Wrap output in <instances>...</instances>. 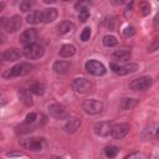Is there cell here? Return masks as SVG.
I'll use <instances>...</instances> for the list:
<instances>
[{
    "label": "cell",
    "mask_w": 159,
    "mask_h": 159,
    "mask_svg": "<svg viewBox=\"0 0 159 159\" xmlns=\"http://www.w3.org/2000/svg\"><path fill=\"white\" fill-rule=\"evenodd\" d=\"M36 119H37V114L36 113H34V112H31V113H29L27 116H26V123H35L36 122Z\"/></svg>",
    "instance_id": "1f68e13d"
},
{
    "label": "cell",
    "mask_w": 159,
    "mask_h": 159,
    "mask_svg": "<svg viewBox=\"0 0 159 159\" xmlns=\"http://www.w3.org/2000/svg\"><path fill=\"white\" fill-rule=\"evenodd\" d=\"M88 17H89V11H88V9H83V10L80 11V14H78V20H80L81 22H86V21L88 20Z\"/></svg>",
    "instance_id": "f1b7e54d"
},
{
    "label": "cell",
    "mask_w": 159,
    "mask_h": 159,
    "mask_svg": "<svg viewBox=\"0 0 159 159\" xmlns=\"http://www.w3.org/2000/svg\"><path fill=\"white\" fill-rule=\"evenodd\" d=\"M134 27H132V26H128V27H125L124 29V31H123V34H124V36H133L134 35Z\"/></svg>",
    "instance_id": "836d02e7"
},
{
    "label": "cell",
    "mask_w": 159,
    "mask_h": 159,
    "mask_svg": "<svg viewBox=\"0 0 159 159\" xmlns=\"http://www.w3.org/2000/svg\"><path fill=\"white\" fill-rule=\"evenodd\" d=\"M45 53V48L40 43H32L29 46H25L22 50V55L29 60H37L42 57Z\"/></svg>",
    "instance_id": "7a4b0ae2"
},
{
    "label": "cell",
    "mask_w": 159,
    "mask_h": 159,
    "mask_svg": "<svg viewBox=\"0 0 159 159\" xmlns=\"http://www.w3.org/2000/svg\"><path fill=\"white\" fill-rule=\"evenodd\" d=\"M7 103V97L5 96V93H1L0 92V107L1 106H5Z\"/></svg>",
    "instance_id": "d590c367"
},
{
    "label": "cell",
    "mask_w": 159,
    "mask_h": 159,
    "mask_svg": "<svg viewBox=\"0 0 159 159\" xmlns=\"http://www.w3.org/2000/svg\"><path fill=\"white\" fill-rule=\"evenodd\" d=\"M26 21L29 24H32V25H36V24H40L42 22V14L40 10H32L27 17H26Z\"/></svg>",
    "instance_id": "d6986e66"
},
{
    "label": "cell",
    "mask_w": 159,
    "mask_h": 159,
    "mask_svg": "<svg viewBox=\"0 0 159 159\" xmlns=\"http://www.w3.org/2000/svg\"><path fill=\"white\" fill-rule=\"evenodd\" d=\"M21 145L25 147L26 149L37 152V150H41L43 148L45 138H42V137H34V138H30V139H26L25 142H22Z\"/></svg>",
    "instance_id": "9c48e42d"
},
{
    "label": "cell",
    "mask_w": 159,
    "mask_h": 159,
    "mask_svg": "<svg viewBox=\"0 0 159 159\" xmlns=\"http://www.w3.org/2000/svg\"><path fill=\"white\" fill-rule=\"evenodd\" d=\"M19 97H20V99L27 106V107H30V106H32V97H31V92L29 91V89H25V88H22V89H20L19 91Z\"/></svg>",
    "instance_id": "7402d4cb"
},
{
    "label": "cell",
    "mask_w": 159,
    "mask_h": 159,
    "mask_svg": "<svg viewBox=\"0 0 159 159\" xmlns=\"http://www.w3.org/2000/svg\"><path fill=\"white\" fill-rule=\"evenodd\" d=\"M9 17H0V29H5Z\"/></svg>",
    "instance_id": "8d00e7d4"
},
{
    "label": "cell",
    "mask_w": 159,
    "mask_h": 159,
    "mask_svg": "<svg viewBox=\"0 0 159 159\" xmlns=\"http://www.w3.org/2000/svg\"><path fill=\"white\" fill-rule=\"evenodd\" d=\"M53 71L56 72V73H58V75H65V73H67L68 71H70V68H71V63L70 62H67V61H56L55 63H53Z\"/></svg>",
    "instance_id": "2e32d148"
},
{
    "label": "cell",
    "mask_w": 159,
    "mask_h": 159,
    "mask_svg": "<svg viewBox=\"0 0 159 159\" xmlns=\"http://www.w3.org/2000/svg\"><path fill=\"white\" fill-rule=\"evenodd\" d=\"M6 155L7 157H21V155H24V153L22 152H11V153H7Z\"/></svg>",
    "instance_id": "74e56055"
},
{
    "label": "cell",
    "mask_w": 159,
    "mask_h": 159,
    "mask_svg": "<svg viewBox=\"0 0 159 159\" xmlns=\"http://www.w3.org/2000/svg\"><path fill=\"white\" fill-rule=\"evenodd\" d=\"M42 14V22L45 24H48V22H52L56 20L58 12H57V9L55 7H48V9H45L41 11Z\"/></svg>",
    "instance_id": "9a60e30c"
},
{
    "label": "cell",
    "mask_w": 159,
    "mask_h": 159,
    "mask_svg": "<svg viewBox=\"0 0 159 159\" xmlns=\"http://www.w3.org/2000/svg\"><path fill=\"white\" fill-rule=\"evenodd\" d=\"M36 40H37V30L36 29H27L20 35V42L24 45V47L36 43Z\"/></svg>",
    "instance_id": "8fae6325"
},
{
    "label": "cell",
    "mask_w": 159,
    "mask_h": 159,
    "mask_svg": "<svg viewBox=\"0 0 159 159\" xmlns=\"http://www.w3.org/2000/svg\"><path fill=\"white\" fill-rule=\"evenodd\" d=\"M94 87V83L93 81L88 80V78H75L73 82H72V88L75 92L77 93H87L89 92L92 88Z\"/></svg>",
    "instance_id": "3957f363"
},
{
    "label": "cell",
    "mask_w": 159,
    "mask_h": 159,
    "mask_svg": "<svg viewBox=\"0 0 159 159\" xmlns=\"http://www.w3.org/2000/svg\"><path fill=\"white\" fill-rule=\"evenodd\" d=\"M150 11H152V6H150V4H149L148 1H142V2H139V12H140L142 16L149 15Z\"/></svg>",
    "instance_id": "d4e9b609"
},
{
    "label": "cell",
    "mask_w": 159,
    "mask_h": 159,
    "mask_svg": "<svg viewBox=\"0 0 159 159\" xmlns=\"http://www.w3.org/2000/svg\"><path fill=\"white\" fill-rule=\"evenodd\" d=\"M152 83H153L152 77H149V76H142L139 78L133 80L129 83V88L133 89V91H145V89H148L152 86Z\"/></svg>",
    "instance_id": "5b68a950"
},
{
    "label": "cell",
    "mask_w": 159,
    "mask_h": 159,
    "mask_svg": "<svg viewBox=\"0 0 159 159\" xmlns=\"http://www.w3.org/2000/svg\"><path fill=\"white\" fill-rule=\"evenodd\" d=\"M125 159H140V154L134 153V154H130V155L125 157Z\"/></svg>",
    "instance_id": "f35d334b"
},
{
    "label": "cell",
    "mask_w": 159,
    "mask_h": 159,
    "mask_svg": "<svg viewBox=\"0 0 159 159\" xmlns=\"http://www.w3.org/2000/svg\"><path fill=\"white\" fill-rule=\"evenodd\" d=\"M111 130H112V123L108 120H101L93 125L94 134L99 137H108L111 134Z\"/></svg>",
    "instance_id": "30bf717a"
},
{
    "label": "cell",
    "mask_w": 159,
    "mask_h": 159,
    "mask_svg": "<svg viewBox=\"0 0 159 159\" xmlns=\"http://www.w3.org/2000/svg\"><path fill=\"white\" fill-rule=\"evenodd\" d=\"M132 53L129 50H117L116 52H113L112 57L113 60H117V61H122V62H125L130 58Z\"/></svg>",
    "instance_id": "ffe728a7"
},
{
    "label": "cell",
    "mask_w": 159,
    "mask_h": 159,
    "mask_svg": "<svg viewBox=\"0 0 159 159\" xmlns=\"http://www.w3.org/2000/svg\"><path fill=\"white\" fill-rule=\"evenodd\" d=\"M21 27V17L19 15H14L12 17H10L7 20V24L5 26V30L9 32V34H14Z\"/></svg>",
    "instance_id": "5bb4252c"
},
{
    "label": "cell",
    "mask_w": 159,
    "mask_h": 159,
    "mask_svg": "<svg viewBox=\"0 0 159 159\" xmlns=\"http://www.w3.org/2000/svg\"><path fill=\"white\" fill-rule=\"evenodd\" d=\"M89 37H91V29L89 27L83 29V31L81 32V40L82 41H87V40H89Z\"/></svg>",
    "instance_id": "f546056e"
},
{
    "label": "cell",
    "mask_w": 159,
    "mask_h": 159,
    "mask_svg": "<svg viewBox=\"0 0 159 159\" xmlns=\"http://www.w3.org/2000/svg\"><path fill=\"white\" fill-rule=\"evenodd\" d=\"M82 108H83V111H84L86 113H88V114H97V113L102 112V109H103V103H102L101 101H97V99L91 98V99H86V101L83 102Z\"/></svg>",
    "instance_id": "52a82bcc"
},
{
    "label": "cell",
    "mask_w": 159,
    "mask_h": 159,
    "mask_svg": "<svg viewBox=\"0 0 159 159\" xmlns=\"http://www.w3.org/2000/svg\"><path fill=\"white\" fill-rule=\"evenodd\" d=\"M133 5H134V2H133V1H130V2H129V5L127 6V9H125V11H124V16H125V17L130 16L132 10H133Z\"/></svg>",
    "instance_id": "e575fe53"
},
{
    "label": "cell",
    "mask_w": 159,
    "mask_h": 159,
    "mask_svg": "<svg viewBox=\"0 0 159 159\" xmlns=\"http://www.w3.org/2000/svg\"><path fill=\"white\" fill-rule=\"evenodd\" d=\"M32 70V66L27 62H21V63H17L15 66H12L11 68L6 70L4 73H2V77L5 78H12V77H20V76H25L27 75L29 72H31Z\"/></svg>",
    "instance_id": "6da1fadb"
},
{
    "label": "cell",
    "mask_w": 159,
    "mask_h": 159,
    "mask_svg": "<svg viewBox=\"0 0 159 159\" xmlns=\"http://www.w3.org/2000/svg\"><path fill=\"white\" fill-rule=\"evenodd\" d=\"M158 48H159V41H158V39L155 37V39L153 40L152 45H149V52H154V51H157Z\"/></svg>",
    "instance_id": "d6a6232c"
},
{
    "label": "cell",
    "mask_w": 159,
    "mask_h": 159,
    "mask_svg": "<svg viewBox=\"0 0 159 159\" xmlns=\"http://www.w3.org/2000/svg\"><path fill=\"white\" fill-rule=\"evenodd\" d=\"M158 17H159V15H157V16L154 17V27H155V29L158 27Z\"/></svg>",
    "instance_id": "60d3db41"
},
{
    "label": "cell",
    "mask_w": 159,
    "mask_h": 159,
    "mask_svg": "<svg viewBox=\"0 0 159 159\" xmlns=\"http://www.w3.org/2000/svg\"><path fill=\"white\" fill-rule=\"evenodd\" d=\"M109 67H111L113 73L119 75V76H125V75L133 73V72H135L138 70V65L137 63H129V65H125V66H119V65H117L114 62H111Z\"/></svg>",
    "instance_id": "8992f818"
},
{
    "label": "cell",
    "mask_w": 159,
    "mask_h": 159,
    "mask_svg": "<svg viewBox=\"0 0 159 159\" xmlns=\"http://www.w3.org/2000/svg\"><path fill=\"white\" fill-rule=\"evenodd\" d=\"M22 56V53L20 52V50L17 48H10V50H6V51H2L0 52V62H4V61H17L20 60Z\"/></svg>",
    "instance_id": "4fadbf2b"
},
{
    "label": "cell",
    "mask_w": 159,
    "mask_h": 159,
    "mask_svg": "<svg viewBox=\"0 0 159 159\" xmlns=\"http://www.w3.org/2000/svg\"><path fill=\"white\" fill-rule=\"evenodd\" d=\"M5 42H6V36L2 32H0V45H4Z\"/></svg>",
    "instance_id": "ab89813d"
},
{
    "label": "cell",
    "mask_w": 159,
    "mask_h": 159,
    "mask_svg": "<svg viewBox=\"0 0 159 159\" xmlns=\"http://www.w3.org/2000/svg\"><path fill=\"white\" fill-rule=\"evenodd\" d=\"M84 68H86V71H87L89 75H92V76H103V75H106V72H107V70H106V67L103 66V63H101V62H98V61H96V60H89V61H87L86 65H84Z\"/></svg>",
    "instance_id": "277c9868"
},
{
    "label": "cell",
    "mask_w": 159,
    "mask_h": 159,
    "mask_svg": "<svg viewBox=\"0 0 159 159\" xmlns=\"http://www.w3.org/2000/svg\"><path fill=\"white\" fill-rule=\"evenodd\" d=\"M137 106V99L135 98H123L120 102V108L124 111H129Z\"/></svg>",
    "instance_id": "603a6c76"
},
{
    "label": "cell",
    "mask_w": 159,
    "mask_h": 159,
    "mask_svg": "<svg viewBox=\"0 0 159 159\" xmlns=\"http://www.w3.org/2000/svg\"><path fill=\"white\" fill-rule=\"evenodd\" d=\"M34 5V1H30V0H22L20 4H19V9L22 11V12H26L29 11Z\"/></svg>",
    "instance_id": "83f0119b"
},
{
    "label": "cell",
    "mask_w": 159,
    "mask_h": 159,
    "mask_svg": "<svg viewBox=\"0 0 159 159\" xmlns=\"http://www.w3.org/2000/svg\"><path fill=\"white\" fill-rule=\"evenodd\" d=\"M4 7H5V4H4V2H0V11H1Z\"/></svg>",
    "instance_id": "b9f144b4"
},
{
    "label": "cell",
    "mask_w": 159,
    "mask_h": 159,
    "mask_svg": "<svg viewBox=\"0 0 159 159\" xmlns=\"http://www.w3.org/2000/svg\"><path fill=\"white\" fill-rule=\"evenodd\" d=\"M130 127L128 123L125 122H122V123H117L114 125H112V130H111V135L114 138V139H122L124 138L128 132H129Z\"/></svg>",
    "instance_id": "ba28073f"
},
{
    "label": "cell",
    "mask_w": 159,
    "mask_h": 159,
    "mask_svg": "<svg viewBox=\"0 0 159 159\" xmlns=\"http://www.w3.org/2000/svg\"><path fill=\"white\" fill-rule=\"evenodd\" d=\"M29 91L34 94H37V96H41L45 92V86L43 83H40V82H36V83H32L30 87H29Z\"/></svg>",
    "instance_id": "cb8c5ba5"
},
{
    "label": "cell",
    "mask_w": 159,
    "mask_h": 159,
    "mask_svg": "<svg viewBox=\"0 0 159 159\" xmlns=\"http://www.w3.org/2000/svg\"><path fill=\"white\" fill-rule=\"evenodd\" d=\"M102 41H103V45L107 46V47H113V46H116L118 43L117 39L114 36H112V35H106Z\"/></svg>",
    "instance_id": "484cf974"
},
{
    "label": "cell",
    "mask_w": 159,
    "mask_h": 159,
    "mask_svg": "<svg viewBox=\"0 0 159 159\" xmlns=\"http://www.w3.org/2000/svg\"><path fill=\"white\" fill-rule=\"evenodd\" d=\"M81 125V119L78 118H72L70 119L65 125H63V129L66 133H75Z\"/></svg>",
    "instance_id": "e0dca14e"
},
{
    "label": "cell",
    "mask_w": 159,
    "mask_h": 159,
    "mask_svg": "<svg viewBox=\"0 0 159 159\" xmlns=\"http://www.w3.org/2000/svg\"><path fill=\"white\" fill-rule=\"evenodd\" d=\"M119 153V148L116 147V145H109L104 149V154L108 157V158H114L117 157V154Z\"/></svg>",
    "instance_id": "4316f807"
},
{
    "label": "cell",
    "mask_w": 159,
    "mask_h": 159,
    "mask_svg": "<svg viewBox=\"0 0 159 159\" xmlns=\"http://www.w3.org/2000/svg\"><path fill=\"white\" fill-rule=\"evenodd\" d=\"M48 113H50L51 117H53L56 119H65V118L68 117V113L65 109V107L61 106V104H58V103L50 104L48 106Z\"/></svg>",
    "instance_id": "7c38bea8"
},
{
    "label": "cell",
    "mask_w": 159,
    "mask_h": 159,
    "mask_svg": "<svg viewBox=\"0 0 159 159\" xmlns=\"http://www.w3.org/2000/svg\"><path fill=\"white\" fill-rule=\"evenodd\" d=\"M75 30V24L70 20H66V21H62L60 25H58V34L60 35H66L71 31Z\"/></svg>",
    "instance_id": "44dd1931"
},
{
    "label": "cell",
    "mask_w": 159,
    "mask_h": 159,
    "mask_svg": "<svg viewBox=\"0 0 159 159\" xmlns=\"http://www.w3.org/2000/svg\"><path fill=\"white\" fill-rule=\"evenodd\" d=\"M60 56L63 57V58H70L72 57L75 53H76V47L73 45H70V43H66L63 45L61 48H60Z\"/></svg>",
    "instance_id": "ac0fdd59"
},
{
    "label": "cell",
    "mask_w": 159,
    "mask_h": 159,
    "mask_svg": "<svg viewBox=\"0 0 159 159\" xmlns=\"http://www.w3.org/2000/svg\"><path fill=\"white\" fill-rule=\"evenodd\" d=\"M88 5H89L88 1H78V2L75 4V7H76L78 11H81V10H83V9H87Z\"/></svg>",
    "instance_id": "4dcf8cb0"
}]
</instances>
